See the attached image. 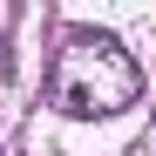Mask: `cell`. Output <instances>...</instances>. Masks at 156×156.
<instances>
[]
</instances>
